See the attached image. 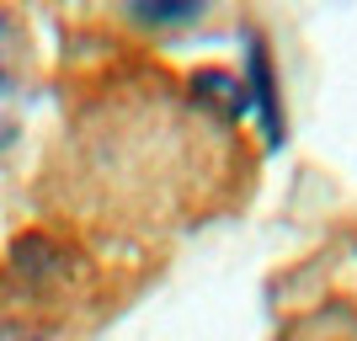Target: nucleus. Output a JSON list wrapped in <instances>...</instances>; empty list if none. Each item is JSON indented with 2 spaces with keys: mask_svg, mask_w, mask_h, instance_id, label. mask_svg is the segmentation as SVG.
Returning <instances> with one entry per match:
<instances>
[{
  "mask_svg": "<svg viewBox=\"0 0 357 341\" xmlns=\"http://www.w3.org/2000/svg\"><path fill=\"white\" fill-rule=\"evenodd\" d=\"M240 86H245V107H251L256 123H261L267 149H278L288 139V118H283V96H278L272 54H267V43H261L256 32H245V70H240Z\"/></svg>",
  "mask_w": 357,
  "mask_h": 341,
  "instance_id": "obj_1",
  "label": "nucleus"
},
{
  "mask_svg": "<svg viewBox=\"0 0 357 341\" xmlns=\"http://www.w3.org/2000/svg\"><path fill=\"white\" fill-rule=\"evenodd\" d=\"M192 102L208 107L219 123H235V118L251 112V107H245V86H240V75H229V70H203L192 80Z\"/></svg>",
  "mask_w": 357,
  "mask_h": 341,
  "instance_id": "obj_2",
  "label": "nucleus"
},
{
  "mask_svg": "<svg viewBox=\"0 0 357 341\" xmlns=\"http://www.w3.org/2000/svg\"><path fill=\"white\" fill-rule=\"evenodd\" d=\"M16 272L27 282H54L64 272V251L43 235H27V240H16Z\"/></svg>",
  "mask_w": 357,
  "mask_h": 341,
  "instance_id": "obj_3",
  "label": "nucleus"
},
{
  "mask_svg": "<svg viewBox=\"0 0 357 341\" xmlns=\"http://www.w3.org/2000/svg\"><path fill=\"white\" fill-rule=\"evenodd\" d=\"M128 16L144 22V27H187V22L203 16V6H197V0H134Z\"/></svg>",
  "mask_w": 357,
  "mask_h": 341,
  "instance_id": "obj_4",
  "label": "nucleus"
},
{
  "mask_svg": "<svg viewBox=\"0 0 357 341\" xmlns=\"http://www.w3.org/2000/svg\"><path fill=\"white\" fill-rule=\"evenodd\" d=\"M11 75H16V22L0 16V96L11 91Z\"/></svg>",
  "mask_w": 357,
  "mask_h": 341,
  "instance_id": "obj_5",
  "label": "nucleus"
},
{
  "mask_svg": "<svg viewBox=\"0 0 357 341\" xmlns=\"http://www.w3.org/2000/svg\"><path fill=\"white\" fill-rule=\"evenodd\" d=\"M0 341H38V336H22V331H6V326H0Z\"/></svg>",
  "mask_w": 357,
  "mask_h": 341,
  "instance_id": "obj_6",
  "label": "nucleus"
}]
</instances>
